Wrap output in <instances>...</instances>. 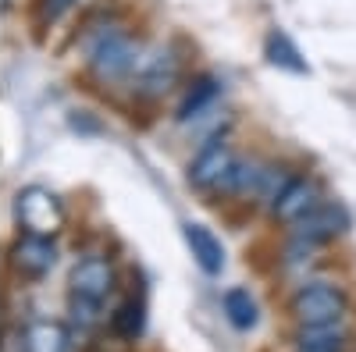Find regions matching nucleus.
I'll return each instance as SVG.
<instances>
[{"label": "nucleus", "instance_id": "f257e3e1", "mask_svg": "<svg viewBox=\"0 0 356 352\" xmlns=\"http://www.w3.org/2000/svg\"><path fill=\"white\" fill-rule=\"evenodd\" d=\"M82 53H86V72L100 85H132L146 57L143 43L114 18L93 25L82 36Z\"/></svg>", "mask_w": 356, "mask_h": 352}, {"label": "nucleus", "instance_id": "f8f14e48", "mask_svg": "<svg viewBox=\"0 0 356 352\" xmlns=\"http://www.w3.org/2000/svg\"><path fill=\"white\" fill-rule=\"evenodd\" d=\"M349 335L342 324H317V328H300L296 331V352H346Z\"/></svg>", "mask_w": 356, "mask_h": 352}, {"label": "nucleus", "instance_id": "423d86ee", "mask_svg": "<svg viewBox=\"0 0 356 352\" xmlns=\"http://www.w3.org/2000/svg\"><path fill=\"white\" fill-rule=\"evenodd\" d=\"M118 285V271H114V263L100 253H86L75 260V267L68 274V296L72 299H82V303H97L104 306L107 296L114 292Z\"/></svg>", "mask_w": 356, "mask_h": 352}, {"label": "nucleus", "instance_id": "ddd939ff", "mask_svg": "<svg viewBox=\"0 0 356 352\" xmlns=\"http://www.w3.org/2000/svg\"><path fill=\"white\" fill-rule=\"evenodd\" d=\"M264 53H267V61H271L275 68H285V72H296V75H307L310 65H307V57L300 53V47H296L282 28H271L264 40Z\"/></svg>", "mask_w": 356, "mask_h": 352}, {"label": "nucleus", "instance_id": "7ed1b4c3", "mask_svg": "<svg viewBox=\"0 0 356 352\" xmlns=\"http://www.w3.org/2000/svg\"><path fill=\"white\" fill-rule=\"evenodd\" d=\"M15 221L18 231L25 235H47V239H57L68 221V210L57 192H50L47 185H22L15 192Z\"/></svg>", "mask_w": 356, "mask_h": 352}, {"label": "nucleus", "instance_id": "2eb2a0df", "mask_svg": "<svg viewBox=\"0 0 356 352\" xmlns=\"http://www.w3.org/2000/svg\"><path fill=\"white\" fill-rule=\"evenodd\" d=\"M29 345H33V352H72V331L61 320H33Z\"/></svg>", "mask_w": 356, "mask_h": 352}, {"label": "nucleus", "instance_id": "0eeeda50", "mask_svg": "<svg viewBox=\"0 0 356 352\" xmlns=\"http://www.w3.org/2000/svg\"><path fill=\"white\" fill-rule=\"evenodd\" d=\"M349 224H353V217H349V210L342 207V203L321 199L300 224H292V242L310 246V249H321V246L342 239V235L349 231Z\"/></svg>", "mask_w": 356, "mask_h": 352}, {"label": "nucleus", "instance_id": "6e6552de", "mask_svg": "<svg viewBox=\"0 0 356 352\" xmlns=\"http://www.w3.org/2000/svg\"><path fill=\"white\" fill-rule=\"evenodd\" d=\"M321 199H324V196H321L317 178H310V174H300V171H296L292 178L285 182V189L278 192V199L271 203V207H267V217L292 228V224H300Z\"/></svg>", "mask_w": 356, "mask_h": 352}, {"label": "nucleus", "instance_id": "f3484780", "mask_svg": "<svg viewBox=\"0 0 356 352\" xmlns=\"http://www.w3.org/2000/svg\"><path fill=\"white\" fill-rule=\"evenodd\" d=\"M75 4L79 0H36V18H40V25H57Z\"/></svg>", "mask_w": 356, "mask_h": 352}, {"label": "nucleus", "instance_id": "20e7f679", "mask_svg": "<svg viewBox=\"0 0 356 352\" xmlns=\"http://www.w3.org/2000/svg\"><path fill=\"white\" fill-rule=\"evenodd\" d=\"M235 157H239V153L232 150L228 135L214 132L207 142H200V150H196L193 160H189V174H186L189 185H193L196 192H203V196H221L225 178H228Z\"/></svg>", "mask_w": 356, "mask_h": 352}, {"label": "nucleus", "instance_id": "4468645a", "mask_svg": "<svg viewBox=\"0 0 356 352\" xmlns=\"http://www.w3.org/2000/svg\"><path fill=\"white\" fill-rule=\"evenodd\" d=\"M225 317H228V324L232 328H239V331H253L257 328V320H260V306L257 299L250 296V288H228L225 292Z\"/></svg>", "mask_w": 356, "mask_h": 352}, {"label": "nucleus", "instance_id": "dca6fc26", "mask_svg": "<svg viewBox=\"0 0 356 352\" xmlns=\"http://www.w3.org/2000/svg\"><path fill=\"white\" fill-rule=\"evenodd\" d=\"M143 328H146V306H143V299H136V296L125 299L122 306L111 313V331H114L118 338L136 342V338L143 335Z\"/></svg>", "mask_w": 356, "mask_h": 352}, {"label": "nucleus", "instance_id": "a211bd4d", "mask_svg": "<svg viewBox=\"0 0 356 352\" xmlns=\"http://www.w3.org/2000/svg\"><path fill=\"white\" fill-rule=\"evenodd\" d=\"M0 352H33V345H29V328L15 324V328L0 331Z\"/></svg>", "mask_w": 356, "mask_h": 352}, {"label": "nucleus", "instance_id": "f03ea898", "mask_svg": "<svg viewBox=\"0 0 356 352\" xmlns=\"http://www.w3.org/2000/svg\"><path fill=\"white\" fill-rule=\"evenodd\" d=\"M289 313L296 317L300 328L342 324V317L349 313V292L339 281H307L292 292Z\"/></svg>", "mask_w": 356, "mask_h": 352}, {"label": "nucleus", "instance_id": "9d476101", "mask_svg": "<svg viewBox=\"0 0 356 352\" xmlns=\"http://www.w3.org/2000/svg\"><path fill=\"white\" fill-rule=\"evenodd\" d=\"M182 239H186V246H189V253H193V260H196V267L203 271V274H221L225 271V246H221V239L211 231V228H203V224H186L182 228Z\"/></svg>", "mask_w": 356, "mask_h": 352}, {"label": "nucleus", "instance_id": "1a4fd4ad", "mask_svg": "<svg viewBox=\"0 0 356 352\" xmlns=\"http://www.w3.org/2000/svg\"><path fill=\"white\" fill-rule=\"evenodd\" d=\"M8 263L18 278H47L57 263V242L47 235H25L18 231L15 242L8 246Z\"/></svg>", "mask_w": 356, "mask_h": 352}, {"label": "nucleus", "instance_id": "9b49d317", "mask_svg": "<svg viewBox=\"0 0 356 352\" xmlns=\"http://www.w3.org/2000/svg\"><path fill=\"white\" fill-rule=\"evenodd\" d=\"M218 97H221V82H218L214 75H196V78L189 82V90H186L182 103H178V110H175L178 125L200 121V117L218 103Z\"/></svg>", "mask_w": 356, "mask_h": 352}, {"label": "nucleus", "instance_id": "39448f33", "mask_svg": "<svg viewBox=\"0 0 356 352\" xmlns=\"http://www.w3.org/2000/svg\"><path fill=\"white\" fill-rule=\"evenodd\" d=\"M178 78H182V57H178V50L175 47H157V50H146L143 65L132 78V90H136L139 100L157 103L175 90Z\"/></svg>", "mask_w": 356, "mask_h": 352}]
</instances>
